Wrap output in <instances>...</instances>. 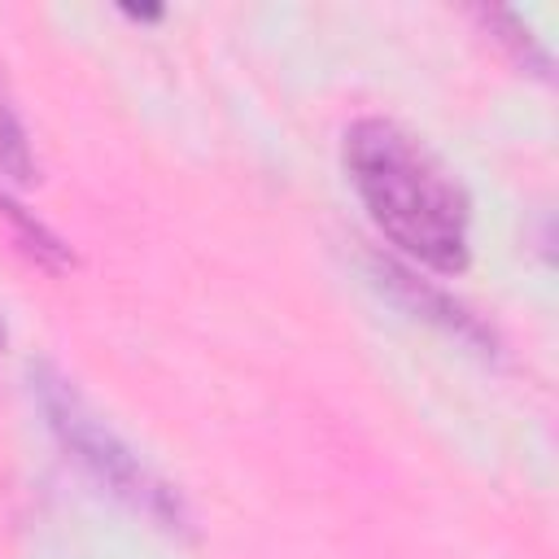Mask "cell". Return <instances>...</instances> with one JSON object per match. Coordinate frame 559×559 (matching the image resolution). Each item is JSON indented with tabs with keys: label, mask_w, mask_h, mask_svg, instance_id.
<instances>
[{
	"label": "cell",
	"mask_w": 559,
	"mask_h": 559,
	"mask_svg": "<svg viewBox=\"0 0 559 559\" xmlns=\"http://www.w3.org/2000/svg\"><path fill=\"white\" fill-rule=\"evenodd\" d=\"M345 175L371 223L415 262L459 275L472 258V205L450 166L389 118H358L345 131Z\"/></svg>",
	"instance_id": "6da1fadb"
},
{
	"label": "cell",
	"mask_w": 559,
	"mask_h": 559,
	"mask_svg": "<svg viewBox=\"0 0 559 559\" xmlns=\"http://www.w3.org/2000/svg\"><path fill=\"white\" fill-rule=\"evenodd\" d=\"M48 411H52V424L66 432L70 450H79V459H87V463H92L118 493H127V498H135L144 511H153V502L162 498V489L148 485L144 467H135V459H131V454H127L100 424H92L66 389H57V402H48Z\"/></svg>",
	"instance_id": "7a4b0ae2"
},
{
	"label": "cell",
	"mask_w": 559,
	"mask_h": 559,
	"mask_svg": "<svg viewBox=\"0 0 559 559\" xmlns=\"http://www.w3.org/2000/svg\"><path fill=\"white\" fill-rule=\"evenodd\" d=\"M0 166L9 175H17V179H31V148H26L22 127H17V118H13L4 96H0Z\"/></svg>",
	"instance_id": "3957f363"
}]
</instances>
